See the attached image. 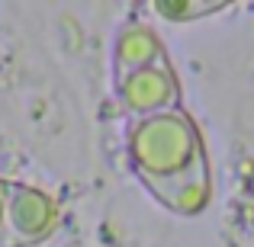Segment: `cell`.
I'll return each instance as SVG.
<instances>
[{
    "mask_svg": "<svg viewBox=\"0 0 254 247\" xmlns=\"http://www.w3.org/2000/svg\"><path fill=\"white\" fill-rule=\"evenodd\" d=\"M129 164L174 212H196L209 199L203 142L180 106L138 119L129 135Z\"/></svg>",
    "mask_w": 254,
    "mask_h": 247,
    "instance_id": "1",
    "label": "cell"
},
{
    "mask_svg": "<svg viewBox=\"0 0 254 247\" xmlns=\"http://www.w3.org/2000/svg\"><path fill=\"white\" fill-rule=\"evenodd\" d=\"M58 202L29 183L6 180V228L10 247H36L58 228Z\"/></svg>",
    "mask_w": 254,
    "mask_h": 247,
    "instance_id": "2",
    "label": "cell"
},
{
    "mask_svg": "<svg viewBox=\"0 0 254 247\" xmlns=\"http://www.w3.org/2000/svg\"><path fill=\"white\" fill-rule=\"evenodd\" d=\"M0 247H10V228H6V180H0Z\"/></svg>",
    "mask_w": 254,
    "mask_h": 247,
    "instance_id": "3",
    "label": "cell"
}]
</instances>
